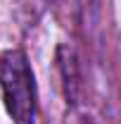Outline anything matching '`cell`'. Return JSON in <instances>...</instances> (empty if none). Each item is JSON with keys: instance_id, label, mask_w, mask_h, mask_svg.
Returning <instances> with one entry per match:
<instances>
[{"instance_id": "3957f363", "label": "cell", "mask_w": 121, "mask_h": 124, "mask_svg": "<svg viewBox=\"0 0 121 124\" xmlns=\"http://www.w3.org/2000/svg\"><path fill=\"white\" fill-rule=\"evenodd\" d=\"M83 124H90V122H83Z\"/></svg>"}, {"instance_id": "6da1fadb", "label": "cell", "mask_w": 121, "mask_h": 124, "mask_svg": "<svg viewBox=\"0 0 121 124\" xmlns=\"http://www.w3.org/2000/svg\"><path fill=\"white\" fill-rule=\"evenodd\" d=\"M0 95L12 124H36V84L29 57L19 48L0 50Z\"/></svg>"}, {"instance_id": "7a4b0ae2", "label": "cell", "mask_w": 121, "mask_h": 124, "mask_svg": "<svg viewBox=\"0 0 121 124\" xmlns=\"http://www.w3.org/2000/svg\"><path fill=\"white\" fill-rule=\"evenodd\" d=\"M57 62H60V72L64 79V95H67V103L74 105L76 98H78V64H76V55L71 48L60 46L57 50Z\"/></svg>"}]
</instances>
